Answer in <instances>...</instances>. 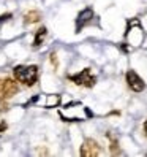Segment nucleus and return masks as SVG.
<instances>
[{"label": "nucleus", "instance_id": "3", "mask_svg": "<svg viewBox=\"0 0 147 157\" xmlns=\"http://www.w3.org/2000/svg\"><path fill=\"white\" fill-rule=\"evenodd\" d=\"M70 79L75 81L78 86H84V87H94L95 82H97V78L92 75L90 68H84L81 73H78V75L70 76Z\"/></svg>", "mask_w": 147, "mask_h": 157}, {"label": "nucleus", "instance_id": "10", "mask_svg": "<svg viewBox=\"0 0 147 157\" xmlns=\"http://www.w3.org/2000/svg\"><path fill=\"white\" fill-rule=\"evenodd\" d=\"M59 103H60V98H59V95H49L48 98H46V106H48V108L57 106Z\"/></svg>", "mask_w": 147, "mask_h": 157}, {"label": "nucleus", "instance_id": "9", "mask_svg": "<svg viewBox=\"0 0 147 157\" xmlns=\"http://www.w3.org/2000/svg\"><path fill=\"white\" fill-rule=\"evenodd\" d=\"M44 38H46V29H44V27H41V29L36 32L35 40H33V46H35V48H36V46H41V43L44 41Z\"/></svg>", "mask_w": 147, "mask_h": 157}, {"label": "nucleus", "instance_id": "8", "mask_svg": "<svg viewBox=\"0 0 147 157\" xmlns=\"http://www.w3.org/2000/svg\"><path fill=\"white\" fill-rule=\"evenodd\" d=\"M41 19V14L36 11V10H32L29 13H25L24 16V24H35V22H38Z\"/></svg>", "mask_w": 147, "mask_h": 157}, {"label": "nucleus", "instance_id": "2", "mask_svg": "<svg viewBox=\"0 0 147 157\" xmlns=\"http://www.w3.org/2000/svg\"><path fill=\"white\" fill-rule=\"evenodd\" d=\"M19 86H17L16 79L11 78H0V100L11 98L13 95L17 94Z\"/></svg>", "mask_w": 147, "mask_h": 157}, {"label": "nucleus", "instance_id": "7", "mask_svg": "<svg viewBox=\"0 0 147 157\" xmlns=\"http://www.w3.org/2000/svg\"><path fill=\"white\" fill-rule=\"evenodd\" d=\"M108 138H109V149H111V154H112V155H119V154H122L120 147H119V141H117V138H116L112 133H108Z\"/></svg>", "mask_w": 147, "mask_h": 157}, {"label": "nucleus", "instance_id": "12", "mask_svg": "<svg viewBox=\"0 0 147 157\" xmlns=\"http://www.w3.org/2000/svg\"><path fill=\"white\" fill-rule=\"evenodd\" d=\"M8 111V103L5 100H0V113H5Z\"/></svg>", "mask_w": 147, "mask_h": 157}, {"label": "nucleus", "instance_id": "11", "mask_svg": "<svg viewBox=\"0 0 147 157\" xmlns=\"http://www.w3.org/2000/svg\"><path fill=\"white\" fill-rule=\"evenodd\" d=\"M51 62H52L54 68H57V65H59V60H57V54H56V52H52V54H51Z\"/></svg>", "mask_w": 147, "mask_h": 157}, {"label": "nucleus", "instance_id": "14", "mask_svg": "<svg viewBox=\"0 0 147 157\" xmlns=\"http://www.w3.org/2000/svg\"><path fill=\"white\" fill-rule=\"evenodd\" d=\"M6 128H8L6 122H3V121H2V122H0V135H2V133H3L5 130H6Z\"/></svg>", "mask_w": 147, "mask_h": 157}, {"label": "nucleus", "instance_id": "15", "mask_svg": "<svg viewBox=\"0 0 147 157\" xmlns=\"http://www.w3.org/2000/svg\"><path fill=\"white\" fill-rule=\"evenodd\" d=\"M144 133H145V136H147V121L144 122Z\"/></svg>", "mask_w": 147, "mask_h": 157}, {"label": "nucleus", "instance_id": "1", "mask_svg": "<svg viewBox=\"0 0 147 157\" xmlns=\"http://www.w3.org/2000/svg\"><path fill=\"white\" fill-rule=\"evenodd\" d=\"M13 73L14 79L25 86H33L38 79V67L36 65H17Z\"/></svg>", "mask_w": 147, "mask_h": 157}, {"label": "nucleus", "instance_id": "13", "mask_svg": "<svg viewBox=\"0 0 147 157\" xmlns=\"http://www.w3.org/2000/svg\"><path fill=\"white\" fill-rule=\"evenodd\" d=\"M11 17H13V14H11V13L2 14V16H0V22H5V21H8V19H11Z\"/></svg>", "mask_w": 147, "mask_h": 157}, {"label": "nucleus", "instance_id": "4", "mask_svg": "<svg viewBox=\"0 0 147 157\" xmlns=\"http://www.w3.org/2000/svg\"><path fill=\"white\" fill-rule=\"evenodd\" d=\"M127 82H128V87H130L133 92H142L144 87H145L142 78L138 75L134 70H128L127 71Z\"/></svg>", "mask_w": 147, "mask_h": 157}, {"label": "nucleus", "instance_id": "6", "mask_svg": "<svg viewBox=\"0 0 147 157\" xmlns=\"http://www.w3.org/2000/svg\"><path fill=\"white\" fill-rule=\"evenodd\" d=\"M92 17H94V10L92 8H86V10H82L76 19V32H81L87 24L92 22Z\"/></svg>", "mask_w": 147, "mask_h": 157}, {"label": "nucleus", "instance_id": "5", "mask_svg": "<svg viewBox=\"0 0 147 157\" xmlns=\"http://www.w3.org/2000/svg\"><path fill=\"white\" fill-rule=\"evenodd\" d=\"M100 152H101V149H100V146L95 140H86L84 143H82L81 146V155L82 157H97L100 155Z\"/></svg>", "mask_w": 147, "mask_h": 157}]
</instances>
